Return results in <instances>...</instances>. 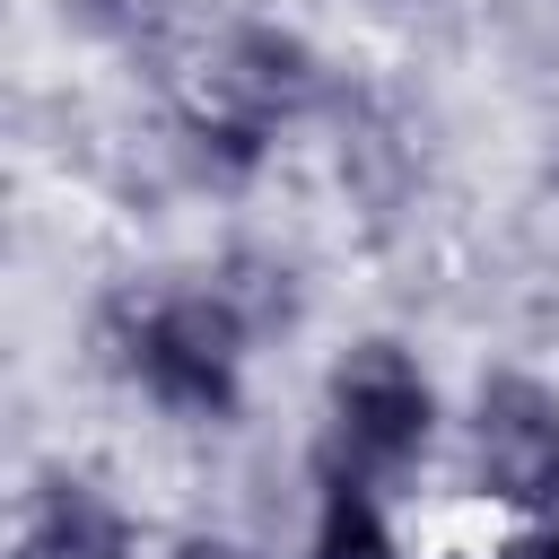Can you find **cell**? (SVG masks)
Instances as JSON below:
<instances>
[{
  "instance_id": "obj_5",
  "label": "cell",
  "mask_w": 559,
  "mask_h": 559,
  "mask_svg": "<svg viewBox=\"0 0 559 559\" xmlns=\"http://www.w3.org/2000/svg\"><path fill=\"white\" fill-rule=\"evenodd\" d=\"M9 559H148V524L79 463H44L17 489Z\"/></svg>"
},
{
  "instance_id": "obj_2",
  "label": "cell",
  "mask_w": 559,
  "mask_h": 559,
  "mask_svg": "<svg viewBox=\"0 0 559 559\" xmlns=\"http://www.w3.org/2000/svg\"><path fill=\"white\" fill-rule=\"evenodd\" d=\"M253 323L218 297V280H166V288H140L105 314V358L114 376L166 411V419H192V428H227L245 411V376H253Z\"/></svg>"
},
{
  "instance_id": "obj_6",
  "label": "cell",
  "mask_w": 559,
  "mask_h": 559,
  "mask_svg": "<svg viewBox=\"0 0 559 559\" xmlns=\"http://www.w3.org/2000/svg\"><path fill=\"white\" fill-rule=\"evenodd\" d=\"M332 175H341V192L367 210V218H393V210H411L419 201V140H411V122L384 105V96H367V87H341L332 96Z\"/></svg>"
},
{
  "instance_id": "obj_8",
  "label": "cell",
  "mask_w": 559,
  "mask_h": 559,
  "mask_svg": "<svg viewBox=\"0 0 559 559\" xmlns=\"http://www.w3.org/2000/svg\"><path fill=\"white\" fill-rule=\"evenodd\" d=\"M210 280H218V297L253 323V341H280V332H297V314H306V271L280 253V245H227L218 262H210Z\"/></svg>"
},
{
  "instance_id": "obj_11",
  "label": "cell",
  "mask_w": 559,
  "mask_h": 559,
  "mask_svg": "<svg viewBox=\"0 0 559 559\" xmlns=\"http://www.w3.org/2000/svg\"><path fill=\"white\" fill-rule=\"evenodd\" d=\"M507 559H559V507H550V515H533V524L515 533V550H507Z\"/></svg>"
},
{
  "instance_id": "obj_12",
  "label": "cell",
  "mask_w": 559,
  "mask_h": 559,
  "mask_svg": "<svg viewBox=\"0 0 559 559\" xmlns=\"http://www.w3.org/2000/svg\"><path fill=\"white\" fill-rule=\"evenodd\" d=\"M550 183H559V157H550Z\"/></svg>"
},
{
  "instance_id": "obj_1",
  "label": "cell",
  "mask_w": 559,
  "mask_h": 559,
  "mask_svg": "<svg viewBox=\"0 0 559 559\" xmlns=\"http://www.w3.org/2000/svg\"><path fill=\"white\" fill-rule=\"evenodd\" d=\"M341 96L332 61L288 17H218L175 79V157L210 192H245L297 122H323Z\"/></svg>"
},
{
  "instance_id": "obj_10",
  "label": "cell",
  "mask_w": 559,
  "mask_h": 559,
  "mask_svg": "<svg viewBox=\"0 0 559 559\" xmlns=\"http://www.w3.org/2000/svg\"><path fill=\"white\" fill-rule=\"evenodd\" d=\"M157 559H262V550L236 542V533H183V542H166Z\"/></svg>"
},
{
  "instance_id": "obj_7",
  "label": "cell",
  "mask_w": 559,
  "mask_h": 559,
  "mask_svg": "<svg viewBox=\"0 0 559 559\" xmlns=\"http://www.w3.org/2000/svg\"><path fill=\"white\" fill-rule=\"evenodd\" d=\"M306 559H411L393 489L349 480V472H314V515H306Z\"/></svg>"
},
{
  "instance_id": "obj_4",
  "label": "cell",
  "mask_w": 559,
  "mask_h": 559,
  "mask_svg": "<svg viewBox=\"0 0 559 559\" xmlns=\"http://www.w3.org/2000/svg\"><path fill=\"white\" fill-rule=\"evenodd\" d=\"M463 489L489 507V515H550L559 507V384L542 367H480L472 393H463Z\"/></svg>"
},
{
  "instance_id": "obj_9",
  "label": "cell",
  "mask_w": 559,
  "mask_h": 559,
  "mask_svg": "<svg viewBox=\"0 0 559 559\" xmlns=\"http://www.w3.org/2000/svg\"><path fill=\"white\" fill-rule=\"evenodd\" d=\"M166 17H175V0H61V26H79L87 44H114V52L157 44Z\"/></svg>"
},
{
  "instance_id": "obj_3",
  "label": "cell",
  "mask_w": 559,
  "mask_h": 559,
  "mask_svg": "<svg viewBox=\"0 0 559 559\" xmlns=\"http://www.w3.org/2000/svg\"><path fill=\"white\" fill-rule=\"evenodd\" d=\"M454 411L428 376V358L402 332H358L332 367H323V428H314V472H349L376 489H402L428 472V454L445 445Z\"/></svg>"
}]
</instances>
